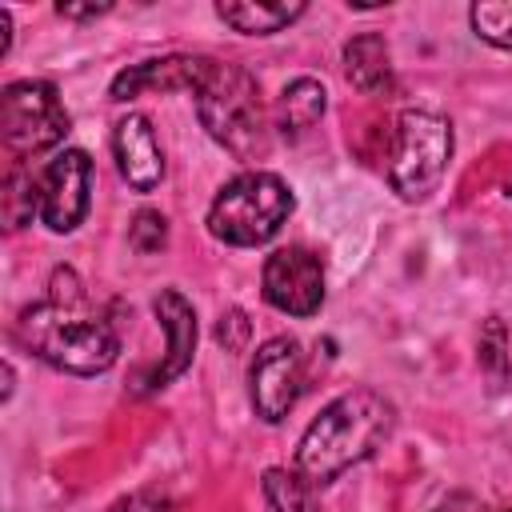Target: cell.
<instances>
[{
    "mask_svg": "<svg viewBox=\"0 0 512 512\" xmlns=\"http://www.w3.org/2000/svg\"><path fill=\"white\" fill-rule=\"evenodd\" d=\"M396 408L372 388H352L320 408V416L304 428L296 444V472L308 476L316 488L344 476L352 464L368 460L392 432Z\"/></svg>",
    "mask_w": 512,
    "mask_h": 512,
    "instance_id": "cell-1",
    "label": "cell"
},
{
    "mask_svg": "<svg viewBox=\"0 0 512 512\" xmlns=\"http://www.w3.org/2000/svg\"><path fill=\"white\" fill-rule=\"evenodd\" d=\"M16 340L44 364L72 376H100L120 356V336L112 332V324L84 304L44 300L24 308L16 320Z\"/></svg>",
    "mask_w": 512,
    "mask_h": 512,
    "instance_id": "cell-2",
    "label": "cell"
},
{
    "mask_svg": "<svg viewBox=\"0 0 512 512\" xmlns=\"http://www.w3.org/2000/svg\"><path fill=\"white\" fill-rule=\"evenodd\" d=\"M192 96H196V116H200L204 132L228 156H236L244 164L268 156L272 136H268L264 104H260V84L240 64H224V60L208 56V68Z\"/></svg>",
    "mask_w": 512,
    "mask_h": 512,
    "instance_id": "cell-3",
    "label": "cell"
},
{
    "mask_svg": "<svg viewBox=\"0 0 512 512\" xmlns=\"http://www.w3.org/2000/svg\"><path fill=\"white\" fill-rule=\"evenodd\" d=\"M292 188L276 172H240L208 204V232L232 248L268 244L292 216Z\"/></svg>",
    "mask_w": 512,
    "mask_h": 512,
    "instance_id": "cell-4",
    "label": "cell"
},
{
    "mask_svg": "<svg viewBox=\"0 0 512 512\" xmlns=\"http://www.w3.org/2000/svg\"><path fill=\"white\" fill-rule=\"evenodd\" d=\"M452 160V124L440 112L408 108L392 132L388 180L400 200H428Z\"/></svg>",
    "mask_w": 512,
    "mask_h": 512,
    "instance_id": "cell-5",
    "label": "cell"
},
{
    "mask_svg": "<svg viewBox=\"0 0 512 512\" xmlns=\"http://www.w3.org/2000/svg\"><path fill=\"white\" fill-rule=\"evenodd\" d=\"M68 108L48 80H16L0 96V132L12 160L56 148L68 136Z\"/></svg>",
    "mask_w": 512,
    "mask_h": 512,
    "instance_id": "cell-6",
    "label": "cell"
},
{
    "mask_svg": "<svg viewBox=\"0 0 512 512\" xmlns=\"http://www.w3.org/2000/svg\"><path fill=\"white\" fill-rule=\"evenodd\" d=\"M304 388V352L292 336H272L256 348L248 368V396L264 424H280Z\"/></svg>",
    "mask_w": 512,
    "mask_h": 512,
    "instance_id": "cell-7",
    "label": "cell"
},
{
    "mask_svg": "<svg viewBox=\"0 0 512 512\" xmlns=\"http://www.w3.org/2000/svg\"><path fill=\"white\" fill-rule=\"evenodd\" d=\"M264 300L284 316H312L324 304V264L316 252L288 244L264 260Z\"/></svg>",
    "mask_w": 512,
    "mask_h": 512,
    "instance_id": "cell-8",
    "label": "cell"
},
{
    "mask_svg": "<svg viewBox=\"0 0 512 512\" xmlns=\"http://www.w3.org/2000/svg\"><path fill=\"white\" fill-rule=\"evenodd\" d=\"M92 204V160L80 148H64L40 172V220L52 232H72Z\"/></svg>",
    "mask_w": 512,
    "mask_h": 512,
    "instance_id": "cell-9",
    "label": "cell"
},
{
    "mask_svg": "<svg viewBox=\"0 0 512 512\" xmlns=\"http://www.w3.org/2000/svg\"><path fill=\"white\" fill-rule=\"evenodd\" d=\"M112 152H116V168L128 180V188L152 192L164 180V152H160V140L148 116L128 112L112 132Z\"/></svg>",
    "mask_w": 512,
    "mask_h": 512,
    "instance_id": "cell-10",
    "label": "cell"
},
{
    "mask_svg": "<svg viewBox=\"0 0 512 512\" xmlns=\"http://www.w3.org/2000/svg\"><path fill=\"white\" fill-rule=\"evenodd\" d=\"M152 312H156V320H160V328H164L168 348H164V360L152 368L148 388H164V384H172L176 376H184L188 364H192V356H196V312H192V304H188L176 288H164V292L152 300Z\"/></svg>",
    "mask_w": 512,
    "mask_h": 512,
    "instance_id": "cell-11",
    "label": "cell"
},
{
    "mask_svg": "<svg viewBox=\"0 0 512 512\" xmlns=\"http://www.w3.org/2000/svg\"><path fill=\"white\" fill-rule=\"evenodd\" d=\"M204 68L208 56H160L128 64L112 80V100H136L144 92H196Z\"/></svg>",
    "mask_w": 512,
    "mask_h": 512,
    "instance_id": "cell-12",
    "label": "cell"
},
{
    "mask_svg": "<svg viewBox=\"0 0 512 512\" xmlns=\"http://www.w3.org/2000/svg\"><path fill=\"white\" fill-rule=\"evenodd\" d=\"M344 76L356 92L380 96L392 88V52L380 32H364L344 44Z\"/></svg>",
    "mask_w": 512,
    "mask_h": 512,
    "instance_id": "cell-13",
    "label": "cell"
},
{
    "mask_svg": "<svg viewBox=\"0 0 512 512\" xmlns=\"http://www.w3.org/2000/svg\"><path fill=\"white\" fill-rule=\"evenodd\" d=\"M324 108H328L324 84L312 80V76H300V80H292V84L280 92L272 116H276V128H280L288 140H296V136H304V132L324 116Z\"/></svg>",
    "mask_w": 512,
    "mask_h": 512,
    "instance_id": "cell-14",
    "label": "cell"
},
{
    "mask_svg": "<svg viewBox=\"0 0 512 512\" xmlns=\"http://www.w3.org/2000/svg\"><path fill=\"white\" fill-rule=\"evenodd\" d=\"M216 16L244 32V36H272L280 28H288L296 16H304V4H256V0H240V4H216Z\"/></svg>",
    "mask_w": 512,
    "mask_h": 512,
    "instance_id": "cell-15",
    "label": "cell"
},
{
    "mask_svg": "<svg viewBox=\"0 0 512 512\" xmlns=\"http://www.w3.org/2000/svg\"><path fill=\"white\" fill-rule=\"evenodd\" d=\"M264 500L272 512H320L316 484L296 468H268L264 472Z\"/></svg>",
    "mask_w": 512,
    "mask_h": 512,
    "instance_id": "cell-16",
    "label": "cell"
},
{
    "mask_svg": "<svg viewBox=\"0 0 512 512\" xmlns=\"http://www.w3.org/2000/svg\"><path fill=\"white\" fill-rule=\"evenodd\" d=\"M0 208H4V224H8V232L24 228V224L40 212V176H32V172L24 168V160H12L8 176H4Z\"/></svg>",
    "mask_w": 512,
    "mask_h": 512,
    "instance_id": "cell-17",
    "label": "cell"
},
{
    "mask_svg": "<svg viewBox=\"0 0 512 512\" xmlns=\"http://www.w3.org/2000/svg\"><path fill=\"white\" fill-rule=\"evenodd\" d=\"M468 20H472V32H476L484 44L512 52V0H484V4H472V8H468Z\"/></svg>",
    "mask_w": 512,
    "mask_h": 512,
    "instance_id": "cell-18",
    "label": "cell"
},
{
    "mask_svg": "<svg viewBox=\"0 0 512 512\" xmlns=\"http://www.w3.org/2000/svg\"><path fill=\"white\" fill-rule=\"evenodd\" d=\"M128 244L136 248V252H160L164 244H168V220L160 216V212H152V208H140L136 216H132V228H128Z\"/></svg>",
    "mask_w": 512,
    "mask_h": 512,
    "instance_id": "cell-19",
    "label": "cell"
},
{
    "mask_svg": "<svg viewBox=\"0 0 512 512\" xmlns=\"http://www.w3.org/2000/svg\"><path fill=\"white\" fill-rule=\"evenodd\" d=\"M480 364L492 368L496 380L508 376V360H504V324H500L496 316L488 320V328H484V336H480Z\"/></svg>",
    "mask_w": 512,
    "mask_h": 512,
    "instance_id": "cell-20",
    "label": "cell"
},
{
    "mask_svg": "<svg viewBox=\"0 0 512 512\" xmlns=\"http://www.w3.org/2000/svg\"><path fill=\"white\" fill-rule=\"evenodd\" d=\"M248 332H252V324H248V316H244L240 308H228V312L220 316V324H216V340H220L228 352H240L244 340H248Z\"/></svg>",
    "mask_w": 512,
    "mask_h": 512,
    "instance_id": "cell-21",
    "label": "cell"
},
{
    "mask_svg": "<svg viewBox=\"0 0 512 512\" xmlns=\"http://www.w3.org/2000/svg\"><path fill=\"white\" fill-rule=\"evenodd\" d=\"M168 508V496L160 488H136L128 496H120L108 512H164Z\"/></svg>",
    "mask_w": 512,
    "mask_h": 512,
    "instance_id": "cell-22",
    "label": "cell"
},
{
    "mask_svg": "<svg viewBox=\"0 0 512 512\" xmlns=\"http://www.w3.org/2000/svg\"><path fill=\"white\" fill-rule=\"evenodd\" d=\"M56 12H60L64 20H92V16L112 12V4H56Z\"/></svg>",
    "mask_w": 512,
    "mask_h": 512,
    "instance_id": "cell-23",
    "label": "cell"
},
{
    "mask_svg": "<svg viewBox=\"0 0 512 512\" xmlns=\"http://www.w3.org/2000/svg\"><path fill=\"white\" fill-rule=\"evenodd\" d=\"M432 512H484L468 492H456V496H448V500H440Z\"/></svg>",
    "mask_w": 512,
    "mask_h": 512,
    "instance_id": "cell-24",
    "label": "cell"
},
{
    "mask_svg": "<svg viewBox=\"0 0 512 512\" xmlns=\"http://www.w3.org/2000/svg\"><path fill=\"white\" fill-rule=\"evenodd\" d=\"M8 44H12V12L0 8V56L8 52Z\"/></svg>",
    "mask_w": 512,
    "mask_h": 512,
    "instance_id": "cell-25",
    "label": "cell"
},
{
    "mask_svg": "<svg viewBox=\"0 0 512 512\" xmlns=\"http://www.w3.org/2000/svg\"><path fill=\"white\" fill-rule=\"evenodd\" d=\"M484 512H512V508H484Z\"/></svg>",
    "mask_w": 512,
    "mask_h": 512,
    "instance_id": "cell-26",
    "label": "cell"
},
{
    "mask_svg": "<svg viewBox=\"0 0 512 512\" xmlns=\"http://www.w3.org/2000/svg\"><path fill=\"white\" fill-rule=\"evenodd\" d=\"M508 196H512V180H508Z\"/></svg>",
    "mask_w": 512,
    "mask_h": 512,
    "instance_id": "cell-27",
    "label": "cell"
}]
</instances>
